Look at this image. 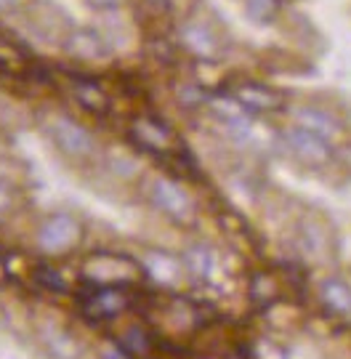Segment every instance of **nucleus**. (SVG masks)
Listing matches in <instances>:
<instances>
[{"instance_id":"nucleus-12","label":"nucleus","mask_w":351,"mask_h":359,"mask_svg":"<svg viewBox=\"0 0 351 359\" xmlns=\"http://www.w3.org/2000/svg\"><path fill=\"white\" fill-rule=\"evenodd\" d=\"M282 3H285V0H282Z\"/></svg>"},{"instance_id":"nucleus-9","label":"nucleus","mask_w":351,"mask_h":359,"mask_svg":"<svg viewBox=\"0 0 351 359\" xmlns=\"http://www.w3.org/2000/svg\"><path fill=\"white\" fill-rule=\"evenodd\" d=\"M298 120H301V128L312 130L317 136H322L327 130H333V120L322 112H317V109H301L298 112Z\"/></svg>"},{"instance_id":"nucleus-5","label":"nucleus","mask_w":351,"mask_h":359,"mask_svg":"<svg viewBox=\"0 0 351 359\" xmlns=\"http://www.w3.org/2000/svg\"><path fill=\"white\" fill-rule=\"evenodd\" d=\"M152 200L173 218H186L189 210H192L189 197L176 184H170V181H157L155 187H152Z\"/></svg>"},{"instance_id":"nucleus-7","label":"nucleus","mask_w":351,"mask_h":359,"mask_svg":"<svg viewBox=\"0 0 351 359\" xmlns=\"http://www.w3.org/2000/svg\"><path fill=\"white\" fill-rule=\"evenodd\" d=\"M237 102L245 109H274L280 104V96L263 86H242L237 88Z\"/></svg>"},{"instance_id":"nucleus-1","label":"nucleus","mask_w":351,"mask_h":359,"mask_svg":"<svg viewBox=\"0 0 351 359\" xmlns=\"http://www.w3.org/2000/svg\"><path fill=\"white\" fill-rule=\"evenodd\" d=\"M48 133H51L53 144L62 152L72 154V157H83V154H88L93 149L91 133L83 128L80 123L69 120V117H56V120H51Z\"/></svg>"},{"instance_id":"nucleus-2","label":"nucleus","mask_w":351,"mask_h":359,"mask_svg":"<svg viewBox=\"0 0 351 359\" xmlns=\"http://www.w3.org/2000/svg\"><path fill=\"white\" fill-rule=\"evenodd\" d=\"M67 51L72 53L80 62H104L109 59V43H106L96 29L91 27H80V29H72L69 38H67Z\"/></svg>"},{"instance_id":"nucleus-3","label":"nucleus","mask_w":351,"mask_h":359,"mask_svg":"<svg viewBox=\"0 0 351 359\" xmlns=\"http://www.w3.org/2000/svg\"><path fill=\"white\" fill-rule=\"evenodd\" d=\"M75 240H78V224L69 216L48 218V221L40 226V234H38L40 248H46V250H51V253L67 250Z\"/></svg>"},{"instance_id":"nucleus-10","label":"nucleus","mask_w":351,"mask_h":359,"mask_svg":"<svg viewBox=\"0 0 351 359\" xmlns=\"http://www.w3.org/2000/svg\"><path fill=\"white\" fill-rule=\"evenodd\" d=\"M85 3L93 6V8H102V11H112V8L120 6V0H85Z\"/></svg>"},{"instance_id":"nucleus-11","label":"nucleus","mask_w":351,"mask_h":359,"mask_svg":"<svg viewBox=\"0 0 351 359\" xmlns=\"http://www.w3.org/2000/svg\"><path fill=\"white\" fill-rule=\"evenodd\" d=\"M13 6H16V0H0V11H8Z\"/></svg>"},{"instance_id":"nucleus-6","label":"nucleus","mask_w":351,"mask_h":359,"mask_svg":"<svg viewBox=\"0 0 351 359\" xmlns=\"http://www.w3.org/2000/svg\"><path fill=\"white\" fill-rule=\"evenodd\" d=\"M287 144H290V149L303 157V160H309V163H319V160H325L327 157V147L322 142V136H317L312 130L306 128H293L287 130Z\"/></svg>"},{"instance_id":"nucleus-4","label":"nucleus","mask_w":351,"mask_h":359,"mask_svg":"<svg viewBox=\"0 0 351 359\" xmlns=\"http://www.w3.org/2000/svg\"><path fill=\"white\" fill-rule=\"evenodd\" d=\"M181 40L184 46L195 53V56H200V59H213L219 53V48H221L219 38L205 25H200V22H186L181 27Z\"/></svg>"},{"instance_id":"nucleus-8","label":"nucleus","mask_w":351,"mask_h":359,"mask_svg":"<svg viewBox=\"0 0 351 359\" xmlns=\"http://www.w3.org/2000/svg\"><path fill=\"white\" fill-rule=\"evenodd\" d=\"M280 6H282V0H245L247 16L256 19L259 25H269L280 13Z\"/></svg>"}]
</instances>
